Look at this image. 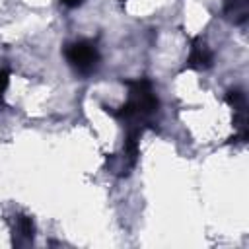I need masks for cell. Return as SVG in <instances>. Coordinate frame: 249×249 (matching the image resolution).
Here are the masks:
<instances>
[{
  "mask_svg": "<svg viewBox=\"0 0 249 249\" xmlns=\"http://www.w3.org/2000/svg\"><path fill=\"white\" fill-rule=\"evenodd\" d=\"M18 230L23 237L27 239H33V233H35V226H33V220L29 216H19L18 218Z\"/></svg>",
  "mask_w": 249,
  "mask_h": 249,
  "instance_id": "277c9868",
  "label": "cell"
},
{
  "mask_svg": "<svg viewBox=\"0 0 249 249\" xmlns=\"http://www.w3.org/2000/svg\"><path fill=\"white\" fill-rule=\"evenodd\" d=\"M8 80H10V72L8 70H0V99H2V93L8 86Z\"/></svg>",
  "mask_w": 249,
  "mask_h": 249,
  "instance_id": "5b68a950",
  "label": "cell"
},
{
  "mask_svg": "<svg viewBox=\"0 0 249 249\" xmlns=\"http://www.w3.org/2000/svg\"><path fill=\"white\" fill-rule=\"evenodd\" d=\"M66 8H76V6H80L82 4V0H60Z\"/></svg>",
  "mask_w": 249,
  "mask_h": 249,
  "instance_id": "8992f818",
  "label": "cell"
},
{
  "mask_svg": "<svg viewBox=\"0 0 249 249\" xmlns=\"http://www.w3.org/2000/svg\"><path fill=\"white\" fill-rule=\"evenodd\" d=\"M224 16L235 25H243L249 18V0H224Z\"/></svg>",
  "mask_w": 249,
  "mask_h": 249,
  "instance_id": "3957f363",
  "label": "cell"
},
{
  "mask_svg": "<svg viewBox=\"0 0 249 249\" xmlns=\"http://www.w3.org/2000/svg\"><path fill=\"white\" fill-rule=\"evenodd\" d=\"M212 60H214L212 51L206 47V43L200 37H195L191 41V53H189V58H187V66L196 68V70H204V68L212 66Z\"/></svg>",
  "mask_w": 249,
  "mask_h": 249,
  "instance_id": "7a4b0ae2",
  "label": "cell"
},
{
  "mask_svg": "<svg viewBox=\"0 0 249 249\" xmlns=\"http://www.w3.org/2000/svg\"><path fill=\"white\" fill-rule=\"evenodd\" d=\"M64 54H66V60L70 62V66L82 74H89L99 62L97 49L88 41H78V43L68 45Z\"/></svg>",
  "mask_w": 249,
  "mask_h": 249,
  "instance_id": "6da1fadb",
  "label": "cell"
}]
</instances>
